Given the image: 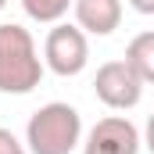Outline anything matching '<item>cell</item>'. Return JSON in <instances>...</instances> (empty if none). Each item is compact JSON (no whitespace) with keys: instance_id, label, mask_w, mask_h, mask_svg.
Wrapping results in <instances>:
<instances>
[{"instance_id":"6da1fadb","label":"cell","mask_w":154,"mask_h":154,"mask_svg":"<svg viewBox=\"0 0 154 154\" xmlns=\"http://www.w3.org/2000/svg\"><path fill=\"white\" fill-rule=\"evenodd\" d=\"M43 61H39L36 39L29 29L4 22L0 25V93H14L25 97L32 93L43 79Z\"/></svg>"},{"instance_id":"7a4b0ae2","label":"cell","mask_w":154,"mask_h":154,"mask_svg":"<svg viewBox=\"0 0 154 154\" xmlns=\"http://www.w3.org/2000/svg\"><path fill=\"white\" fill-rule=\"evenodd\" d=\"M25 147L29 154H72L82 147V115L65 100H50L29 115L25 125Z\"/></svg>"},{"instance_id":"3957f363","label":"cell","mask_w":154,"mask_h":154,"mask_svg":"<svg viewBox=\"0 0 154 154\" xmlns=\"http://www.w3.org/2000/svg\"><path fill=\"white\" fill-rule=\"evenodd\" d=\"M43 65L61 79L79 75L86 65H90V39L79 25H68V22H57L47 39H43Z\"/></svg>"},{"instance_id":"277c9868","label":"cell","mask_w":154,"mask_h":154,"mask_svg":"<svg viewBox=\"0 0 154 154\" xmlns=\"http://www.w3.org/2000/svg\"><path fill=\"white\" fill-rule=\"evenodd\" d=\"M143 79L133 72V65L125 61V57H118V61H104L100 68H97V75H93V93H97V100L104 104V108H111V111H133L140 100H143Z\"/></svg>"},{"instance_id":"5b68a950","label":"cell","mask_w":154,"mask_h":154,"mask_svg":"<svg viewBox=\"0 0 154 154\" xmlns=\"http://www.w3.org/2000/svg\"><path fill=\"white\" fill-rule=\"evenodd\" d=\"M143 133L125 115L100 118L86 136H82V154H140Z\"/></svg>"},{"instance_id":"8992f818","label":"cell","mask_w":154,"mask_h":154,"mask_svg":"<svg viewBox=\"0 0 154 154\" xmlns=\"http://www.w3.org/2000/svg\"><path fill=\"white\" fill-rule=\"evenodd\" d=\"M72 14L86 36H111L122 25V0H75Z\"/></svg>"},{"instance_id":"52a82bcc","label":"cell","mask_w":154,"mask_h":154,"mask_svg":"<svg viewBox=\"0 0 154 154\" xmlns=\"http://www.w3.org/2000/svg\"><path fill=\"white\" fill-rule=\"evenodd\" d=\"M125 61L133 65V72L143 79V82H154V29H147V32H140V36L129 39Z\"/></svg>"},{"instance_id":"ba28073f","label":"cell","mask_w":154,"mask_h":154,"mask_svg":"<svg viewBox=\"0 0 154 154\" xmlns=\"http://www.w3.org/2000/svg\"><path fill=\"white\" fill-rule=\"evenodd\" d=\"M75 0H22V11L32 18V22H43V25H57L68 11H72Z\"/></svg>"},{"instance_id":"9c48e42d","label":"cell","mask_w":154,"mask_h":154,"mask_svg":"<svg viewBox=\"0 0 154 154\" xmlns=\"http://www.w3.org/2000/svg\"><path fill=\"white\" fill-rule=\"evenodd\" d=\"M0 154H29V147H25L11 129H4V125H0Z\"/></svg>"},{"instance_id":"30bf717a","label":"cell","mask_w":154,"mask_h":154,"mask_svg":"<svg viewBox=\"0 0 154 154\" xmlns=\"http://www.w3.org/2000/svg\"><path fill=\"white\" fill-rule=\"evenodd\" d=\"M143 147L154 154V115L147 118V125H143Z\"/></svg>"},{"instance_id":"8fae6325","label":"cell","mask_w":154,"mask_h":154,"mask_svg":"<svg viewBox=\"0 0 154 154\" xmlns=\"http://www.w3.org/2000/svg\"><path fill=\"white\" fill-rule=\"evenodd\" d=\"M129 7L136 14H154V0H129Z\"/></svg>"},{"instance_id":"7c38bea8","label":"cell","mask_w":154,"mask_h":154,"mask_svg":"<svg viewBox=\"0 0 154 154\" xmlns=\"http://www.w3.org/2000/svg\"><path fill=\"white\" fill-rule=\"evenodd\" d=\"M4 7H7V0H0V11H4Z\"/></svg>"}]
</instances>
